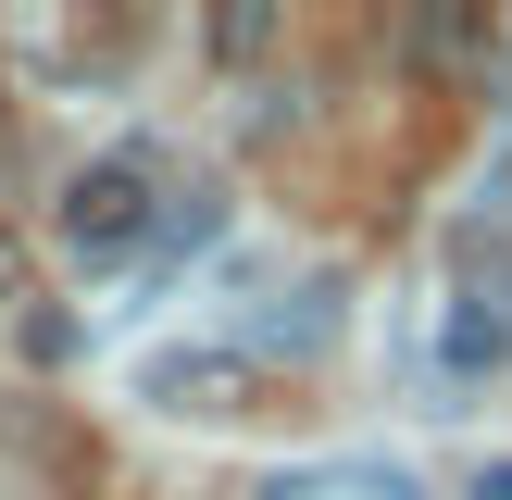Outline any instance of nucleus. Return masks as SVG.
<instances>
[{"mask_svg":"<svg viewBox=\"0 0 512 500\" xmlns=\"http://www.w3.org/2000/svg\"><path fill=\"white\" fill-rule=\"evenodd\" d=\"M150 213H163V175H150L138 150H113V163H88V175L63 188V238L88 250V263L138 250V238H150Z\"/></svg>","mask_w":512,"mask_h":500,"instance_id":"f257e3e1","label":"nucleus"},{"mask_svg":"<svg viewBox=\"0 0 512 500\" xmlns=\"http://www.w3.org/2000/svg\"><path fill=\"white\" fill-rule=\"evenodd\" d=\"M138 388L163 400V413H225V400H250V363L238 350H175V363H150Z\"/></svg>","mask_w":512,"mask_h":500,"instance_id":"f03ea898","label":"nucleus"},{"mask_svg":"<svg viewBox=\"0 0 512 500\" xmlns=\"http://www.w3.org/2000/svg\"><path fill=\"white\" fill-rule=\"evenodd\" d=\"M438 350H450V375H488L500 350H512V325H500V313H475V300H463V313H450V338H438Z\"/></svg>","mask_w":512,"mask_h":500,"instance_id":"7ed1b4c3","label":"nucleus"},{"mask_svg":"<svg viewBox=\"0 0 512 500\" xmlns=\"http://www.w3.org/2000/svg\"><path fill=\"white\" fill-rule=\"evenodd\" d=\"M200 38H213V63H250V50L275 38V13H263V0H238V13H213Z\"/></svg>","mask_w":512,"mask_h":500,"instance_id":"20e7f679","label":"nucleus"},{"mask_svg":"<svg viewBox=\"0 0 512 500\" xmlns=\"http://www.w3.org/2000/svg\"><path fill=\"white\" fill-rule=\"evenodd\" d=\"M0 300H25V238L0 225Z\"/></svg>","mask_w":512,"mask_h":500,"instance_id":"39448f33","label":"nucleus"},{"mask_svg":"<svg viewBox=\"0 0 512 500\" xmlns=\"http://www.w3.org/2000/svg\"><path fill=\"white\" fill-rule=\"evenodd\" d=\"M475 500H512V463H488V475H475Z\"/></svg>","mask_w":512,"mask_h":500,"instance_id":"423d86ee","label":"nucleus"}]
</instances>
